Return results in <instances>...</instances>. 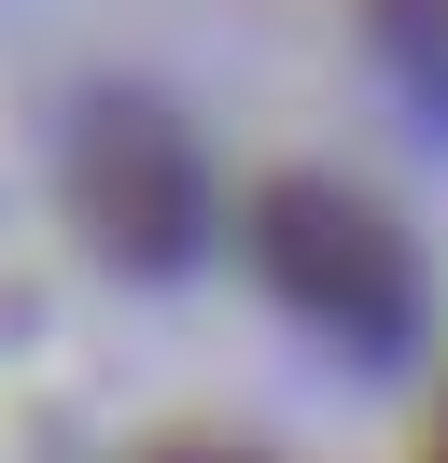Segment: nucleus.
Segmentation results:
<instances>
[{
  "mask_svg": "<svg viewBox=\"0 0 448 463\" xmlns=\"http://www.w3.org/2000/svg\"><path fill=\"white\" fill-rule=\"evenodd\" d=\"M252 225H266V239H252V267H266L322 337L392 351V337L420 323V267H406V239H392L364 197H336V183H280Z\"/></svg>",
  "mask_w": 448,
  "mask_h": 463,
  "instance_id": "obj_1",
  "label": "nucleus"
}]
</instances>
